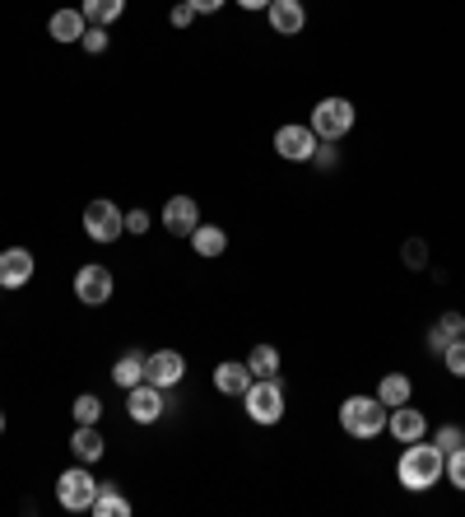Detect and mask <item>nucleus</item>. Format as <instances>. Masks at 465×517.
Returning <instances> with one entry per match:
<instances>
[{
	"mask_svg": "<svg viewBox=\"0 0 465 517\" xmlns=\"http://www.w3.org/2000/svg\"><path fill=\"white\" fill-rule=\"evenodd\" d=\"M182 378H186V359L177 350H159V354H149L145 359V382L163 387V392H173Z\"/></svg>",
	"mask_w": 465,
	"mask_h": 517,
	"instance_id": "obj_11",
	"label": "nucleus"
},
{
	"mask_svg": "<svg viewBox=\"0 0 465 517\" xmlns=\"http://www.w3.org/2000/svg\"><path fill=\"white\" fill-rule=\"evenodd\" d=\"M256 382V373L247 364H233V359H224V364L214 368V392H224V396H238L242 401V392Z\"/></svg>",
	"mask_w": 465,
	"mask_h": 517,
	"instance_id": "obj_16",
	"label": "nucleus"
},
{
	"mask_svg": "<svg viewBox=\"0 0 465 517\" xmlns=\"http://www.w3.org/2000/svg\"><path fill=\"white\" fill-rule=\"evenodd\" d=\"M186 5H191L196 14H219V10L228 5V0H186Z\"/></svg>",
	"mask_w": 465,
	"mask_h": 517,
	"instance_id": "obj_34",
	"label": "nucleus"
},
{
	"mask_svg": "<svg viewBox=\"0 0 465 517\" xmlns=\"http://www.w3.org/2000/svg\"><path fill=\"white\" fill-rule=\"evenodd\" d=\"M270 28H275L279 38H298L307 28V10H303V0H270Z\"/></svg>",
	"mask_w": 465,
	"mask_h": 517,
	"instance_id": "obj_14",
	"label": "nucleus"
},
{
	"mask_svg": "<svg viewBox=\"0 0 465 517\" xmlns=\"http://www.w3.org/2000/svg\"><path fill=\"white\" fill-rule=\"evenodd\" d=\"M247 368H252L256 378H279V350H275V345H252Z\"/></svg>",
	"mask_w": 465,
	"mask_h": 517,
	"instance_id": "obj_23",
	"label": "nucleus"
},
{
	"mask_svg": "<svg viewBox=\"0 0 465 517\" xmlns=\"http://www.w3.org/2000/svg\"><path fill=\"white\" fill-rule=\"evenodd\" d=\"M145 359H149L145 350H126L117 364H112V382H117L121 392H131L135 382H145Z\"/></svg>",
	"mask_w": 465,
	"mask_h": 517,
	"instance_id": "obj_19",
	"label": "nucleus"
},
{
	"mask_svg": "<svg viewBox=\"0 0 465 517\" xmlns=\"http://www.w3.org/2000/svg\"><path fill=\"white\" fill-rule=\"evenodd\" d=\"M386 415H391V410H386L377 396H345L340 429H345L349 438H377L386 429Z\"/></svg>",
	"mask_w": 465,
	"mask_h": 517,
	"instance_id": "obj_2",
	"label": "nucleus"
},
{
	"mask_svg": "<svg viewBox=\"0 0 465 517\" xmlns=\"http://www.w3.org/2000/svg\"><path fill=\"white\" fill-rule=\"evenodd\" d=\"M0 434H5V410H0Z\"/></svg>",
	"mask_w": 465,
	"mask_h": 517,
	"instance_id": "obj_37",
	"label": "nucleus"
},
{
	"mask_svg": "<svg viewBox=\"0 0 465 517\" xmlns=\"http://www.w3.org/2000/svg\"><path fill=\"white\" fill-rule=\"evenodd\" d=\"M400 257H405V266H410V271H424V266H428V243H424V238H410Z\"/></svg>",
	"mask_w": 465,
	"mask_h": 517,
	"instance_id": "obj_26",
	"label": "nucleus"
},
{
	"mask_svg": "<svg viewBox=\"0 0 465 517\" xmlns=\"http://www.w3.org/2000/svg\"><path fill=\"white\" fill-rule=\"evenodd\" d=\"M0 299H5V289H0Z\"/></svg>",
	"mask_w": 465,
	"mask_h": 517,
	"instance_id": "obj_38",
	"label": "nucleus"
},
{
	"mask_svg": "<svg viewBox=\"0 0 465 517\" xmlns=\"http://www.w3.org/2000/svg\"><path fill=\"white\" fill-rule=\"evenodd\" d=\"M428 350H433V354H442V350H447V336H442L438 327L428 331Z\"/></svg>",
	"mask_w": 465,
	"mask_h": 517,
	"instance_id": "obj_35",
	"label": "nucleus"
},
{
	"mask_svg": "<svg viewBox=\"0 0 465 517\" xmlns=\"http://www.w3.org/2000/svg\"><path fill=\"white\" fill-rule=\"evenodd\" d=\"M354 117H359V112H354L349 98H321L317 108H312V117H307V126L317 131V140H335V145H340V140L354 131Z\"/></svg>",
	"mask_w": 465,
	"mask_h": 517,
	"instance_id": "obj_3",
	"label": "nucleus"
},
{
	"mask_svg": "<svg viewBox=\"0 0 465 517\" xmlns=\"http://www.w3.org/2000/svg\"><path fill=\"white\" fill-rule=\"evenodd\" d=\"M80 42H84V52H89V56H103L107 52V28L103 24H89Z\"/></svg>",
	"mask_w": 465,
	"mask_h": 517,
	"instance_id": "obj_29",
	"label": "nucleus"
},
{
	"mask_svg": "<svg viewBox=\"0 0 465 517\" xmlns=\"http://www.w3.org/2000/svg\"><path fill=\"white\" fill-rule=\"evenodd\" d=\"M242 10H270V0H238Z\"/></svg>",
	"mask_w": 465,
	"mask_h": 517,
	"instance_id": "obj_36",
	"label": "nucleus"
},
{
	"mask_svg": "<svg viewBox=\"0 0 465 517\" xmlns=\"http://www.w3.org/2000/svg\"><path fill=\"white\" fill-rule=\"evenodd\" d=\"M112 289H117V280H112V271L98 266V261H89V266L75 271V299H80L84 308H103V303L112 299Z\"/></svg>",
	"mask_w": 465,
	"mask_h": 517,
	"instance_id": "obj_8",
	"label": "nucleus"
},
{
	"mask_svg": "<svg viewBox=\"0 0 465 517\" xmlns=\"http://www.w3.org/2000/svg\"><path fill=\"white\" fill-rule=\"evenodd\" d=\"M386 434L396 438V443H419V438H428V415L405 401V406H396L386 415Z\"/></svg>",
	"mask_w": 465,
	"mask_h": 517,
	"instance_id": "obj_12",
	"label": "nucleus"
},
{
	"mask_svg": "<svg viewBox=\"0 0 465 517\" xmlns=\"http://www.w3.org/2000/svg\"><path fill=\"white\" fill-rule=\"evenodd\" d=\"M442 364H447V373L465 378V336H461V341H452L447 350H442Z\"/></svg>",
	"mask_w": 465,
	"mask_h": 517,
	"instance_id": "obj_27",
	"label": "nucleus"
},
{
	"mask_svg": "<svg viewBox=\"0 0 465 517\" xmlns=\"http://www.w3.org/2000/svg\"><path fill=\"white\" fill-rule=\"evenodd\" d=\"M242 410H247L256 424H279L284 420V382L279 378H256L252 387L242 392Z\"/></svg>",
	"mask_w": 465,
	"mask_h": 517,
	"instance_id": "obj_4",
	"label": "nucleus"
},
{
	"mask_svg": "<svg viewBox=\"0 0 465 517\" xmlns=\"http://www.w3.org/2000/svg\"><path fill=\"white\" fill-rule=\"evenodd\" d=\"M33 271H38V261H33L28 247H5V252H0V289H5V294H10V289H24L28 280H33Z\"/></svg>",
	"mask_w": 465,
	"mask_h": 517,
	"instance_id": "obj_10",
	"label": "nucleus"
},
{
	"mask_svg": "<svg viewBox=\"0 0 465 517\" xmlns=\"http://www.w3.org/2000/svg\"><path fill=\"white\" fill-rule=\"evenodd\" d=\"M84 28H89V19H84V10H56L52 19H47V33H52V42H80Z\"/></svg>",
	"mask_w": 465,
	"mask_h": 517,
	"instance_id": "obj_17",
	"label": "nucleus"
},
{
	"mask_svg": "<svg viewBox=\"0 0 465 517\" xmlns=\"http://www.w3.org/2000/svg\"><path fill=\"white\" fill-rule=\"evenodd\" d=\"M93 517H131V499L117 490V485H107V480H98V494H93Z\"/></svg>",
	"mask_w": 465,
	"mask_h": 517,
	"instance_id": "obj_18",
	"label": "nucleus"
},
{
	"mask_svg": "<svg viewBox=\"0 0 465 517\" xmlns=\"http://www.w3.org/2000/svg\"><path fill=\"white\" fill-rule=\"evenodd\" d=\"M163 410H168V401H163V387H154V382H135L126 392V415L135 424H159Z\"/></svg>",
	"mask_w": 465,
	"mask_h": 517,
	"instance_id": "obj_9",
	"label": "nucleus"
},
{
	"mask_svg": "<svg viewBox=\"0 0 465 517\" xmlns=\"http://www.w3.org/2000/svg\"><path fill=\"white\" fill-rule=\"evenodd\" d=\"M442 466H447V452H442L438 443L419 438V443H405V452H400L396 480L410 494H424V490H433V485L442 480Z\"/></svg>",
	"mask_w": 465,
	"mask_h": 517,
	"instance_id": "obj_1",
	"label": "nucleus"
},
{
	"mask_svg": "<svg viewBox=\"0 0 465 517\" xmlns=\"http://www.w3.org/2000/svg\"><path fill=\"white\" fill-rule=\"evenodd\" d=\"M70 452H75V462L93 466V462H103V434H98V424H75V434H70Z\"/></svg>",
	"mask_w": 465,
	"mask_h": 517,
	"instance_id": "obj_15",
	"label": "nucleus"
},
{
	"mask_svg": "<svg viewBox=\"0 0 465 517\" xmlns=\"http://www.w3.org/2000/svg\"><path fill=\"white\" fill-rule=\"evenodd\" d=\"M372 396H377L386 410H396V406H405V401L414 396V382L405 378V373H386V378L377 382V392H372Z\"/></svg>",
	"mask_w": 465,
	"mask_h": 517,
	"instance_id": "obj_21",
	"label": "nucleus"
},
{
	"mask_svg": "<svg viewBox=\"0 0 465 517\" xmlns=\"http://www.w3.org/2000/svg\"><path fill=\"white\" fill-rule=\"evenodd\" d=\"M75 424H98L103 420V401H98V396L93 392H84V396H75Z\"/></svg>",
	"mask_w": 465,
	"mask_h": 517,
	"instance_id": "obj_24",
	"label": "nucleus"
},
{
	"mask_svg": "<svg viewBox=\"0 0 465 517\" xmlns=\"http://www.w3.org/2000/svg\"><path fill=\"white\" fill-rule=\"evenodd\" d=\"M317 131L303 122H289L275 131V154L279 159H289V164H312V154H317Z\"/></svg>",
	"mask_w": 465,
	"mask_h": 517,
	"instance_id": "obj_7",
	"label": "nucleus"
},
{
	"mask_svg": "<svg viewBox=\"0 0 465 517\" xmlns=\"http://www.w3.org/2000/svg\"><path fill=\"white\" fill-rule=\"evenodd\" d=\"M191 247H196V257L214 261L228 252V233L219 229V224H196V233H191Z\"/></svg>",
	"mask_w": 465,
	"mask_h": 517,
	"instance_id": "obj_20",
	"label": "nucleus"
},
{
	"mask_svg": "<svg viewBox=\"0 0 465 517\" xmlns=\"http://www.w3.org/2000/svg\"><path fill=\"white\" fill-rule=\"evenodd\" d=\"M191 19H196V10H191L186 0H182V5H173V14H168V24H173V28H186Z\"/></svg>",
	"mask_w": 465,
	"mask_h": 517,
	"instance_id": "obj_33",
	"label": "nucleus"
},
{
	"mask_svg": "<svg viewBox=\"0 0 465 517\" xmlns=\"http://www.w3.org/2000/svg\"><path fill=\"white\" fill-rule=\"evenodd\" d=\"M196 224H200L196 196H168V205H163V229L173 233V238H191Z\"/></svg>",
	"mask_w": 465,
	"mask_h": 517,
	"instance_id": "obj_13",
	"label": "nucleus"
},
{
	"mask_svg": "<svg viewBox=\"0 0 465 517\" xmlns=\"http://www.w3.org/2000/svg\"><path fill=\"white\" fill-rule=\"evenodd\" d=\"M93 494H98V480H93V471L84 462H75L70 471H61V480H56V504L66 508V513H89Z\"/></svg>",
	"mask_w": 465,
	"mask_h": 517,
	"instance_id": "obj_5",
	"label": "nucleus"
},
{
	"mask_svg": "<svg viewBox=\"0 0 465 517\" xmlns=\"http://www.w3.org/2000/svg\"><path fill=\"white\" fill-rule=\"evenodd\" d=\"M442 476L452 480L456 490L465 494V448H456V452H447V466H442Z\"/></svg>",
	"mask_w": 465,
	"mask_h": 517,
	"instance_id": "obj_25",
	"label": "nucleus"
},
{
	"mask_svg": "<svg viewBox=\"0 0 465 517\" xmlns=\"http://www.w3.org/2000/svg\"><path fill=\"white\" fill-rule=\"evenodd\" d=\"M433 443H438L442 452H456V448H465V429H456V424H442L438 434H433Z\"/></svg>",
	"mask_w": 465,
	"mask_h": 517,
	"instance_id": "obj_28",
	"label": "nucleus"
},
{
	"mask_svg": "<svg viewBox=\"0 0 465 517\" xmlns=\"http://www.w3.org/2000/svg\"><path fill=\"white\" fill-rule=\"evenodd\" d=\"M312 164H317V168H335V164H340V154H335V140H321L317 154H312Z\"/></svg>",
	"mask_w": 465,
	"mask_h": 517,
	"instance_id": "obj_31",
	"label": "nucleus"
},
{
	"mask_svg": "<svg viewBox=\"0 0 465 517\" xmlns=\"http://www.w3.org/2000/svg\"><path fill=\"white\" fill-rule=\"evenodd\" d=\"M84 233H89L93 243H117L121 233H126V215H121V205L112 201H89L84 205Z\"/></svg>",
	"mask_w": 465,
	"mask_h": 517,
	"instance_id": "obj_6",
	"label": "nucleus"
},
{
	"mask_svg": "<svg viewBox=\"0 0 465 517\" xmlns=\"http://www.w3.org/2000/svg\"><path fill=\"white\" fill-rule=\"evenodd\" d=\"M121 14H126V0H84V19L89 24H117Z\"/></svg>",
	"mask_w": 465,
	"mask_h": 517,
	"instance_id": "obj_22",
	"label": "nucleus"
},
{
	"mask_svg": "<svg viewBox=\"0 0 465 517\" xmlns=\"http://www.w3.org/2000/svg\"><path fill=\"white\" fill-rule=\"evenodd\" d=\"M438 331L447 336V345L461 341V336H465V317H461V313H442V317H438Z\"/></svg>",
	"mask_w": 465,
	"mask_h": 517,
	"instance_id": "obj_30",
	"label": "nucleus"
},
{
	"mask_svg": "<svg viewBox=\"0 0 465 517\" xmlns=\"http://www.w3.org/2000/svg\"><path fill=\"white\" fill-rule=\"evenodd\" d=\"M126 233H149V210H126Z\"/></svg>",
	"mask_w": 465,
	"mask_h": 517,
	"instance_id": "obj_32",
	"label": "nucleus"
}]
</instances>
